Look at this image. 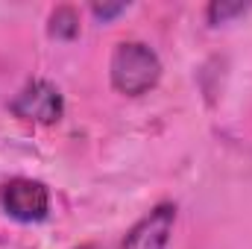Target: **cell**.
Here are the masks:
<instances>
[{"label": "cell", "mask_w": 252, "mask_h": 249, "mask_svg": "<svg viewBox=\"0 0 252 249\" xmlns=\"http://www.w3.org/2000/svg\"><path fill=\"white\" fill-rule=\"evenodd\" d=\"M161 76V62L156 56V50L150 44H141V41H124L115 47V56H112V85L129 94V97H138L144 91H150Z\"/></svg>", "instance_id": "1"}, {"label": "cell", "mask_w": 252, "mask_h": 249, "mask_svg": "<svg viewBox=\"0 0 252 249\" xmlns=\"http://www.w3.org/2000/svg\"><path fill=\"white\" fill-rule=\"evenodd\" d=\"M12 115L21 121H35V124H56L64 112V100L59 88L47 79H32L27 82L15 100L9 103Z\"/></svg>", "instance_id": "2"}, {"label": "cell", "mask_w": 252, "mask_h": 249, "mask_svg": "<svg viewBox=\"0 0 252 249\" xmlns=\"http://www.w3.org/2000/svg\"><path fill=\"white\" fill-rule=\"evenodd\" d=\"M0 205L21 223H38L50 211V193L35 179H9L0 187Z\"/></svg>", "instance_id": "3"}, {"label": "cell", "mask_w": 252, "mask_h": 249, "mask_svg": "<svg viewBox=\"0 0 252 249\" xmlns=\"http://www.w3.org/2000/svg\"><path fill=\"white\" fill-rule=\"evenodd\" d=\"M173 223H176V208L173 205H158L129 229L121 249H164L167 241H170Z\"/></svg>", "instance_id": "4"}, {"label": "cell", "mask_w": 252, "mask_h": 249, "mask_svg": "<svg viewBox=\"0 0 252 249\" xmlns=\"http://www.w3.org/2000/svg\"><path fill=\"white\" fill-rule=\"evenodd\" d=\"M79 32V15L73 6H59L50 15V35L53 38H73Z\"/></svg>", "instance_id": "5"}, {"label": "cell", "mask_w": 252, "mask_h": 249, "mask_svg": "<svg viewBox=\"0 0 252 249\" xmlns=\"http://www.w3.org/2000/svg\"><path fill=\"white\" fill-rule=\"evenodd\" d=\"M247 9H250V3H244V0H235V3H229V0H217V3L208 6V21H211V24H226L229 18L244 15Z\"/></svg>", "instance_id": "6"}, {"label": "cell", "mask_w": 252, "mask_h": 249, "mask_svg": "<svg viewBox=\"0 0 252 249\" xmlns=\"http://www.w3.org/2000/svg\"><path fill=\"white\" fill-rule=\"evenodd\" d=\"M124 9H126V3H94V6H91V12H94L97 18H103V21H109V18L121 15Z\"/></svg>", "instance_id": "7"}, {"label": "cell", "mask_w": 252, "mask_h": 249, "mask_svg": "<svg viewBox=\"0 0 252 249\" xmlns=\"http://www.w3.org/2000/svg\"><path fill=\"white\" fill-rule=\"evenodd\" d=\"M76 249H100L97 244H82V247H76Z\"/></svg>", "instance_id": "8"}]
</instances>
